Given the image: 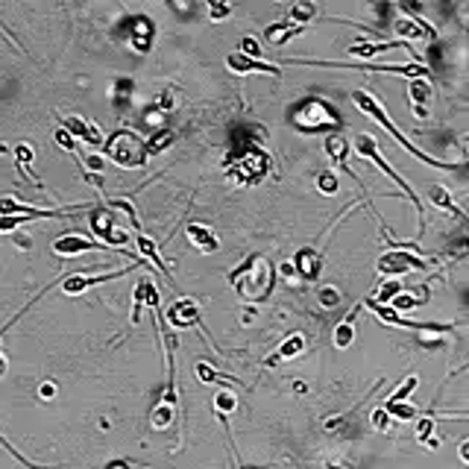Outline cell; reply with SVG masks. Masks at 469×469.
I'll return each instance as SVG.
<instances>
[{
    "label": "cell",
    "instance_id": "obj_1",
    "mask_svg": "<svg viewBox=\"0 0 469 469\" xmlns=\"http://www.w3.org/2000/svg\"><path fill=\"white\" fill-rule=\"evenodd\" d=\"M229 282L241 293V300L261 302L270 290V282H273V267H270V261L261 255H250L238 270L229 273Z\"/></svg>",
    "mask_w": 469,
    "mask_h": 469
},
{
    "label": "cell",
    "instance_id": "obj_2",
    "mask_svg": "<svg viewBox=\"0 0 469 469\" xmlns=\"http://www.w3.org/2000/svg\"><path fill=\"white\" fill-rule=\"evenodd\" d=\"M352 103H355V106H358V109H361L364 115H367V117H373L376 123H381V127H384V130H387V132H390L393 138H396V141H399V144L405 147V150H408V153L413 156V159L426 162V164H431V167H440V170L452 167V164H443L440 159H434V156H428V153H423V150H416V147H413V144H411V141H408V138H405V135H402V132H399L396 127H393V123H390L387 112L381 109V103L376 100L373 94H367V91H355V94H352Z\"/></svg>",
    "mask_w": 469,
    "mask_h": 469
},
{
    "label": "cell",
    "instance_id": "obj_3",
    "mask_svg": "<svg viewBox=\"0 0 469 469\" xmlns=\"http://www.w3.org/2000/svg\"><path fill=\"white\" fill-rule=\"evenodd\" d=\"M103 147L106 156L120 167H141L147 162V141H141L132 130H117Z\"/></svg>",
    "mask_w": 469,
    "mask_h": 469
},
{
    "label": "cell",
    "instance_id": "obj_4",
    "mask_svg": "<svg viewBox=\"0 0 469 469\" xmlns=\"http://www.w3.org/2000/svg\"><path fill=\"white\" fill-rule=\"evenodd\" d=\"M355 150H358V153H361L364 159H369V162H373V164H376V167L381 170V174H387V176H390L393 182H396V185H399V188L405 191V196H408V200H411V203L416 206L419 217H423V203H419V196L413 194V188H411V185H408V182H405V179H402V176L396 174V170H393V167H390V164L384 162V156L379 153V144H376V138H373V135H358V138H355Z\"/></svg>",
    "mask_w": 469,
    "mask_h": 469
},
{
    "label": "cell",
    "instance_id": "obj_5",
    "mask_svg": "<svg viewBox=\"0 0 469 469\" xmlns=\"http://www.w3.org/2000/svg\"><path fill=\"white\" fill-rule=\"evenodd\" d=\"M293 127L302 132H320L329 127H340V120L323 100H305L302 109L293 115Z\"/></svg>",
    "mask_w": 469,
    "mask_h": 469
},
{
    "label": "cell",
    "instance_id": "obj_6",
    "mask_svg": "<svg viewBox=\"0 0 469 469\" xmlns=\"http://www.w3.org/2000/svg\"><path fill=\"white\" fill-rule=\"evenodd\" d=\"M267 156L258 150V147H250L241 159H238V164L232 167V179L238 182V185H255V182H261L264 179V174H267Z\"/></svg>",
    "mask_w": 469,
    "mask_h": 469
},
{
    "label": "cell",
    "instance_id": "obj_7",
    "mask_svg": "<svg viewBox=\"0 0 469 469\" xmlns=\"http://www.w3.org/2000/svg\"><path fill=\"white\" fill-rule=\"evenodd\" d=\"M428 261L419 258V255H411L405 250H390L379 258V273L387 276V279H399L405 273H413V270H426Z\"/></svg>",
    "mask_w": 469,
    "mask_h": 469
},
{
    "label": "cell",
    "instance_id": "obj_8",
    "mask_svg": "<svg viewBox=\"0 0 469 469\" xmlns=\"http://www.w3.org/2000/svg\"><path fill=\"white\" fill-rule=\"evenodd\" d=\"M91 226H94V235H100V243L106 246V250H120V246H127V241H130L127 232L112 223V211H106V209L94 211Z\"/></svg>",
    "mask_w": 469,
    "mask_h": 469
},
{
    "label": "cell",
    "instance_id": "obj_9",
    "mask_svg": "<svg viewBox=\"0 0 469 469\" xmlns=\"http://www.w3.org/2000/svg\"><path fill=\"white\" fill-rule=\"evenodd\" d=\"M97 250H106V246L97 243V241H88L80 232H65L62 238L53 241V253L62 255V258H73V255H83V253H97Z\"/></svg>",
    "mask_w": 469,
    "mask_h": 469
},
{
    "label": "cell",
    "instance_id": "obj_10",
    "mask_svg": "<svg viewBox=\"0 0 469 469\" xmlns=\"http://www.w3.org/2000/svg\"><path fill=\"white\" fill-rule=\"evenodd\" d=\"M164 317H167V323L174 329H191V326L200 323V305H196V300L182 296V300H176L174 305H167Z\"/></svg>",
    "mask_w": 469,
    "mask_h": 469
},
{
    "label": "cell",
    "instance_id": "obj_11",
    "mask_svg": "<svg viewBox=\"0 0 469 469\" xmlns=\"http://www.w3.org/2000/svg\"><path fill=\"white\" fill-rule=\"evenodd\" d=\"M62 130L70 135V138H80V141H85V144H91V147H100L106 138H103V132L94 127V123H88L85 117H80V115H68V117H62Z\"/></svg>",
    "mask_w": 469,
    "mask_h": 469
},
{
    "label": "cell",
    "instance_id": "obj_12",
    "mask_svg": "<svg viewBox=\"0 0 469 469\" xmlns=\"http://www.w3.org/2000/svg\"><path fill=\"white\" fill-rule=\"evenodd\" d=\"M141 308H153V311L159 308V288H156V282L150 276L141 279L135 285V290H132V323H138Z\"/></svg>",
    "mask_w": 469,
    "mask_h": 469
},
{
    "label": "cell",
    "instance_id": "obj_13",
    "mask_svg": "<svg viewBox=\"0 0 469 469\" xmlns=\"http://www.w3.org/2000/svg\"><path fill=\"white\" fill-rule=\"evenodd\" d=\"M132 267H123V270H115V273H106V276H85V273H77V276H68L62 282V290L68 296H77V293H85L88 288L94 285H100V282H112V279H120V276H127Z\"/></svg>",
    "mask_w": 469,
    "mask_h": 469
},
{
    "label": "cell",
    "instance_id": "obj_14",
    "mask_svg": "<svg viewBox=\"0 0 469 469\" xmlns=\"http://www.w3.org/2000/svg\"><path fill=\"white\" fill-rule=\"evenodd\" d=\"M226 65H229V70H235V73H270V77H279V73H282L276 65L255 62V59H250V56H243L241 51H238V53H229V56H226Z\"/></svg>",
    "mask_w": 469,
    "mask_h": 469
},
{
    "label": "cell",
    "instance_id": "obj_15",
    "mask_svg": "<svg viewBox=\"0 0 469 469\" xmlns=\"http://www.w3.org/2000/svg\"><path fill=\"white\" fill-rule=\"evenodd\" d=\"M293 267H296V273H300L305 282H314V279L320 276V270H323V258H320V253H317V250L305 246V250L296 253Z\"/></svg>",
    "mask_w": 469,
    "mask_h": 469
},
{
    "label": "cell",
    "instance_id": "obj_16",
    "mask_svg": "<svg viewBox=\"0 0 469 469\" xmlns=\"http://www.w3.org/2000/svg\"><path fill=\"white\" fill-rule=\"evenodd\" d=\"M411 91V106H413V115L416 117H428V106H431V83L428 80H411L408 85Z\"/></svg>",
    "mask_w": 469,
    "mask_h": 469
},
{
    "label": "cell",
    "instance_id": "obj_17",
    "mask_svg": "<svg viewBox=\"0 0 469 469\" xmlns=\"http://www.w3.org/2000/svg\"><path fill=\"white\" fill-rule=\"evenodd\" d=\"M188 241H191L200 253H217V250H220V238H217L214 229L206 226V223H191V226H188Z\"/></svg>",
    "mask_w": 469,
    "mask_h": 469
},
{
    "label": "cell",
    "instance_id": "obj_18",
    "mask_svg": "<svg viewBox=\"0 0 469 469\" xmlns=\"http://www.w3.org/2000/svg\"><path fill=\"white\" fill-rule=\"evenodd\" d=\"M302 352H305V337H302V334H290V337L282 343V347L264 361V367H279L282 361H290V358L302 355Z\"/></svg>",
    "mask_w": 469,
    "mask_h": 469
},
{
    "label": "cell",
    "instance_id": "obj_19",
    "mask_svg": "<svg viewBox=\"0 0 469 469\" xmlns=\"http://www.w3.org/2000/svg\"><path fill=\"white\" fill-rule=\"evenodd\" d=\"M396 33H399V38H405V41H416V38H434V30L428 27L426 21H416V18H399L396 23Z\"/></svg>",
    "mask_w": 469,
    "mask_h": 469
},
{
    "label": "cell",
    "instance_id": "obj_20",
    "mask_svg": "<svg viewBox=\"0 0 469 469\" xmlns=\"http://www.w3.org/2000/svg\"><path fill=\"white\" fill-rule=\"evenodd\" d=\"M358 311H361V305L358 308H352L347 317L340 320V323L334 326V347L337 349H347V347H352V340H355V320H358Z\"/></svg>",
    "mask_w": 469,
    "mask_h": 469
},
{
    "label": "cell",
    "instance_id": "obj_21",
    "mask_svg": "<svg viewBox=\"0 0 469 469\" xmlns=\"http://www.w3.org/2000/svg\"><path fill=\"white\" fill-rule=\"evenodd\" d=\"M305 27H293L290 21H279V23H270V27L264 30V38L270 41V44H276V47H282V44H288L293 36H300Z\"/></svg>",
    "mask_w": 469,
    "mask_h": 469
},
{
    "label": "cell",
    "instance_id": "obj_22",
    "mask_svg": "<svg viewBox=\"0 0 469 469\" xmlns=\"http://www.w3.org/2000/svg\"><path fill=\"white\" fill-rule=\"evenodd\" d=\"M326 156L337 164V167H347V156H349V141L343 138V135H329L326 138ZM349 170V167H347Z\"/></svg>",
    "mask_w": 469,
    "mask_h": 469
},
{
    "label": "cell",
    "instance_id": "obj_23",
    "mask_svg": "<svg viewBox=\"0 0 469 469\" xmlns=\"http://www.w3.org/2000/svg\"><path fill=\"white\" fill-rule=\"evenodd\" d=\"M396 44H390V41H361V44H352L349 47V53L358 56V59H376L379 53H387L393 51Z\"/></svg>",
    "mask_w": 469,
    "mask_h": 469
},
{
    "label": "cell",
    "instance_id": "obj_24",
    "mask_svg": "<svg viewBox=\"0 0 469 469\" xmlns=\"http://www.w3.org/2000/svg\"><path fill=\"white\" fill-rule=\"evenodd\" d=\"M174 419H176V405L167 402V399H162V402L153 408V413H150V426L162 431V428H167L170 423H174Z\"/></svg>",
    "mask_w": 469,
    "mask_h": 469
},
{
    "label": "cell",
    "instance_id": "obj_25",
    "mask_svg": "<svg viewBox=\"0 0 469 469\" xmlns=\"http://www.w3.org/2000/svg\"><path fill=\"white\" fill-rule=\"evenodd\" d=\"M135 241H138V253H141L147 261H150V264H156L164 276H170V270L164 267V261H162V255H159V246H156L150 238H147V235H135Z\"/></svg>",
    "mask_w": 469,
    "mask_h": 469
},
{
    "label": "cell",
    "instance_id": "obj_26",
    "mask_svg": "<svg viewBox=\"0 0 469 469\" xmlns=\"http://www.w3.org/2000/svg\"><path fill=\"white\" fill-rule=\"evenodd\" d=\"M314 15H317V6L314 4H293L288 9V21L293 23V27H305Z\"/></svg>",
    "mask_w": 469,
    "mask_h": 469
},
{
    "label": "cell",
    "instance_id": "obj_27",
    "mask_svg": "<svg viewBox=\"0 0 469 469\" xmlns=\"http://www.w3.org/2000/svg\"><path fill=\"white\" fill-rule=\"evenodd\" d=\"M431 203L434 206H440V209H446V211H452V214H458V217H463V220H469L455 203H452V196H449V191L443 188V185H431Z\"/></svg>",
    "mask_w": 469,
    "mask_h": 469
},
{
    "label": "cell",
    "instance_id": "obj_28",
    "mask_svg": "<svg viewBox=\"0 0 469 469\" xmlns=\"http://www.w3.org/2000/svg\"><path fill=\"white\" fill-rule=\"evenodd\" d=\"M419 305H423V300H419L416 293H405V290H402V293L393 296L387 308H393L396 314H402V311H413V308H419Z\"/></svg>",
    "mask_w": 469,
    "mask_h": 469
},
{
    "label": "cell",
    "instance_id": "obj_29",
    "mask_svg": "<svg viewBox=\"0 0 469 469\" xmlns=\"http://www.w3.org/2000/svg\"><path fill=\"white\" fill-rule=\"evenodd\" d=\"M214 408H217L220 413H232V411L238 408L235 393H229V390H217V396H214Z\"/></svg>",
    "mask_w": 469,
    "mask_h": 469
},
{
    "label": "cell",
    "instance_id": "obj_30",
    "mask_svg": "<svg viewBox=\"0 0 469 469\" xmlns=\"http://www.w3.org/2000/svg\"><path fill=\"white\" fill-rule=\"evenodd\" d=\"M241 53H243V56H250V59H255V62H261V56H264L258 38H253V36L241 38Z\"/></svg>",
    "mask_w": 469,
    "mask_h": 469
},
{
    "label": "cell",
    "instance_id": "obj_31",
    "mask_svg": "<svg viewBox=\"0 0 469 469\" xmlns=\"http://www.w3.org/2000/svg\"><path fill=\"white\" fill-rule=\"evenodd\" d=\"M174 132H159L150 144H147V156H156V153H162L164 150V147H170V144H174Z\"/></svg>",
    "mask_w": 469,
    "mask_h": 469
},
{
    "label": "cell",
    "instance_id": "obj_32",
    "mask_svg": "<svg viewBox=\"0 0 469 469\" xmlns=\"http://www.w3.org/2000/svg\"><path fill=\"white\" fill-rule=\"evenodd\" d=\"M317 300H320V305H323V308H337V305H340V290H334V288H320Z\"/></svg>",
    "mask_w": 469,
    "mask_h": 469
},
{
    "label": "cell",
    "instance_id": "obj_33",
    "mask_svg": "<svg viewBox=\"0 0 469 469\" xmlns=\"http://www.w3.org/2000/svg\"><path fill=\"white\" fill-rule=\"evenodd\" d=\"M416 384H419V379H416V376H411V379H408V381H405V384H402V387H399L396 393H393V396H390L387 402H408V396H411V390H413Z\"/></svg>",
    "mask_w": 469,
    "mask_h": 469
},
{
    "label": "cell",
    "instance_id": "obj_34",
    "mask_svg": "<svg viewBox=\"0 0 469 469\" xmlns=\"http://www.w3.org/2000/svg\"><path fill=\"white\" fill-rule=\"evenodd\" d=\"M196 376H200V381H206V384H211V381H217L220 376H223V373H217V369H211L206 361H200V364H196Z\"/></svg>",
    "mask_w": 469,
    "mask_h": 469
},
{
    "label": "cell",
    "instance_id": "obj_35",
    "mask_svg": "<svg viewBox=\"0 0 469 469\" xmlns=\"http://www.w3.org/2000/svg\"><path fill=\"white\" fill-rule=\"evenodd\" d=\"M317 185H320V191L323 194H337V176L334 174H320V179H317Z\"/></svg>",
    "mask_w": 469,
    "mask_h": 469
},
{
    "label": "cell",
    "instance_id": "obj_36",
    "mask_svg": "<svg viewBox=\"0 0 469 469\" xmlns=\"http://www.w3.org/2000/svg\"><path fill=\"white\" fill-rule=\"evenodd\" d=\"M56 141H59V147H65L68 153H77V141H73L65 130H56Z\"/></svg>",
    "mask_w": 469,
    "mask_h": 469
},
{
    "label": "cell",
    "instance_id": "obj_37",
    "mask_svg": "<svg viewBox=\"0 0 469 469\" xmlns=\"http://www.w3.org/2000/svg\"><path fill=\"white\" fill-rule=\"evenodd\" d=\"M387 419H390V413H387V411L381 408V411H376V413H373V426L384 431V428H387Z\"/></svg>",
    "mask_w": 469,
    "mask_h": 469
},
{
    "label": "cell",
    "instance_id": "obj_38",
    "mask_svg": "<svg viewBox=\"0 0 469 469\" xmlns=\"http://www.w3.org/2000/svg\"><path fill=\"white\" fill-rule=\"evenodd\" d=\"M18 159H21V164H27V162H33V153L27 147H18Z\"/></svg>",
    "mask_w": 469,
    "mask_h": 469
},
{
    "label": "cell",
    "instance_id": "obj_39",
    "mask_svg": "<svg viewBox=\"0 0 469 469\" xmlns=\"http://www.w3.org/2000/svg\"><path fill=\"white\" fill-rule=\"evenodd\" d=\"M229 15V6H211V18H226Z\"/></svg>",
    "mask_w": 469,
    "mask_h": 469
},
{
    "label": "cell",
    "instance_id": "obj_40",
    "mask_svg": "<svg viewBox=\"0 0 469 469\" xmlns=\"http://www.w3.org/2000/svg\"><path fill=\"white\" fill-rule=\"evenodd\" d=\"M458 452H460V460H463V463H469V440H463V443H460V449H458Z\"/></svg>",
    "mask_w": 469,
    "mask_h": 469
},
{
    "label": "cell",
    "instance_id": "obj_41",
    "mask_svg": "<svg viewBox=\"0 0 469 469\" xmlns=\"http://www.w3.org/2000/svg\"><path fill=\"white\" fill-rule=\"evenodd\" d=\"M53 390H56L53 384H44V387H41V393H44V396H53Z\"/></svg>",
    "mask_w": 469,
    "mask_h": 469
}]
</instances>
